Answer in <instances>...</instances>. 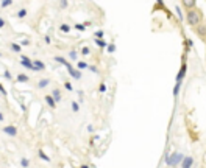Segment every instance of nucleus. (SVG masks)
I'll list each match as a JSON object with an SVG mask.
<instances>
[{"instance_id": "obj_25", "label": "nucleus", "mask_w": 206, "mask_h": 168, "mask_svg": "<svg viewBox=\"0 0 206 168\" xmlns=\"http://www.w3.org/2000/svg\"><path fill=\"white\" fill-rule=\"evenodd\" d=\"M70 106H72V111H73V112H78V111H80V104H78L77 101H72Z\"/></svg>"}, {"instance_id": "obj_27", "label": "nucleus", "mask_w": 206, "mask_h": 168, "mask_svg": "<svg viewBox=\"0 0 206 168\" xmlns=\"http://www.w3.org/2000/svg\"><path fill=\"white\" fill-rule=\"evenodd\" d=\"M106 50H108V53H114V52H116V45H114V44H109V45L106 47Z\"/></svg>"}, {"instance_id": "obj_21", "label": "nucleus", "mask_w": 206, "mask_h": 168, "mask_svg": "<svg viewBox=\"0 0 206 168\" xmlns=\"http://www.w3.org/2000/svg\"><path fill=\"white\" fill-rule=\"evenodd\" d=\"M180 87H181V83H176L175 87H173V97H178V94H180Z\"/></svg>"}, {"instance_id": "obj_32", "label": "nucleus", "mask_w": 206, "mask_h": 168, "mask_svg": "<svg viewBox=\"0 0 206 168\" xmlns=\"http://www.w3.org/2000/svg\"><path fill=\"white\" fill-rule=\"evenodd\" d=\"M5 27H6V19L5 17H0V30L5 28Z\"/></svg>"}, {"instance_id": "obj_11", "label": "nucleus", "mask_w": 206, "mask_h": 168, "mask_svg": "<svg viewBox=\"0 0 206 168\" xmlns=\"http://www.w3.org/2000/svg\"><path fill=\"white\" fill-rule=\"evenodd\" d=\"M33 64H34V67L38 69V72H41V70H45V64L42 61H39V59H34L33 61Z\"/></svg>"}, {"instance_id": "obj_13", "label": "nucleus", "mask_w": 206, "mask_h": 168, "mask_svg": "<svg viewBox=\"0 0 206 168\" xmlns=\"http://www.w3.org/2000/svg\"><path fill=\"white\" fill-rule=\"evenodd\" d=\"M192 162H194V159L192 157H186V159H183V168H190L192 167Z\"/></svg>"}, {"instance_id": "obj_24", "label": "nucleus", "mask_w": 206, "mask_h": 168, "mask_svg": "<svg viewBox=\"0 0 206 168\" xmlns=\"http://www.w3.org/2000/svg\"><path fill=\"white\" fill-rule=\"evenodd\" d=\"M103 36H105V33H103L102 30L95 31V34H94V38H95V39H103Z\"/></svg>"}, {"instance_id": "obj_1", "label": "nucleus", "mask_w": 206, "mask_h": 168, "mask_svg": "<svg viewBox=\"0 0 206 168\" xmlns=\"http://www.w3.org/2000/svg\"><path fill=\"white\" fill-rule=\"evenodd\" d=\"M186 22L190 25V27H197V25H200L203 22V14L200 10H197V8H192V10H187L186 13Z\"/></svg>"}, {"instance_id": "obj_34", "label": "nucleus", "mask_w": 206, "mask_h": 168, "mask_svg": "<svg viewBox=\"0 0 206 168\" xmlns=\"http://www.w3.org/2000/svg\"><path fill=\"white\" fill-rule=\"evenodd\" d=\"M19 44H20V45H24V47H28V45L31 44V42H30L28 39H24V41H20V42H19Z\"/></svg>"}, {"instance_id": "obj_37", "label": "nucleus", "mask_w": 206, "mask_h": 168, "mask_svg": "<svg viewBox=\"0 0 206 168\" xmlns=\"http://www.w3.org/2000/svg\"><path fill=\"white\" fill-rule=\"evenodd\" d=\"M44 42H45V44H50V42H52L50 36H44Z\"/></svg>"}, {"instance_id": "obj_28", "label": "nucleus", "mask_w": 206, "mask_h": 168, "mask_svg": "<svg viewBox=\"0 0 206 168\" xmlns=\"http://www.w3.org/2000/svg\"><path fill=\"white\" fill-rule=\"evenodd\" d=\"M89 53H91V50H89V47H83V48H81V55H83V56H87Z\"/></svg>"}, {"instance_id": "obj_7", "label": "nucleus", "mask_w": 206, "mask_h": 168, "mask_svg": "<svg viewBox=\"0 0 206 168\" xmlns=\"http://www.w3.org/2000/svg\"><path fill=\"white\" fill-rule=\"evenodd\" d=\"M181 3H183V6L186 10H192L195 6V3H197V0H181Z\"/></svg>"}, {"instance_id": "obj_9", "label": "nucleus", "mask_w": 206, "mask_h": 168, "mask_svg": "<svg viewBox=\"0 0 206 168\" xmlns=\"http://www.w3.org/2000/svg\"><path fill=\"white\" fill-rule=\"evenodd\" d=\"M50 95L53 97V100L56 101V103H59V101H61V98H63V97H61V90H59V89H53Z\"/></svg>"}, {"instance_id": "obj_17", "label": "nucleus", "mask_w": 206, "mask_h": 168, "mask_svg": "<svg viewBox=\"0 0 206 168\" xmlns=\"http://www.w3.org/2000/svg\"><path fill=\"white\" fill-rule=\"evenodd\" d=\"M38 156H39V159H42V160H45V162H50V157L47 156V154L42 151V150H39V153H38Z\"/></svg>"}, {"instance_id": "obj_42", "label": "nucleus", "mask_w": 206, "mask_h": 168, "mask_svg": "<svg viewBox=\"0 0 206 168\" xmlns=\"http://www.w3.org/2000/svg\"><path fill=\"white\" fill-rule=\"evenodd\" d=\"M80 168H89V167H87V165H81Z\"/></svg>"}, {"instance_id": "obj_19", "label": "nucleus", "mask_w": 206, "mask_h": 168, "mask_svg": "<svg viewBox=\"0 0 206 168\" xmlns=\"http://www.w3.org/2000/svg\"><path fill=\"white\" fill-rule=\"evenodd\" d=\"M77 69H78V70H84V69H89V66L86 64L84 61H78V64H77Z\"/></svg>"}, {"instance_id": "obj_5", "label": "nucleus", "mask_w": 206, "mask_h": 168, "mask_svg": "<svg viewBox=\"0 0 206 168\" xmlns=\"http://www.w3.org/2000/svg\"><path fill=\"white\" fill-rule=\"evenodd\" d=\"M194 31H195V34H197L198 38H203V39L206 38V25H205L203 22H202L200 25H197V27L194 28Z\"/></svg>"}, {"instance_id": "obj_2", "label": "nucleus", "mask_w": 206, "mask_h": 168, "mask_svg": "<svg viewBox=\"0 0 206 168\" xmlns=\"http://www.w3.org/2000/svg\"><path fill=\"white\" fill-rule=\"evenodd\" d=\"M2 131H3L5 136H10V137H16V136H17V128H16V126H13V125L5 126Z\"/></svg>"}, {"instance_id": "obj_12", "label": "nucleus", "mask_w": 206, "mask_h": 168, "mask_svg": "<svg viewBox=\"0 0 206 168\" xmlns=\"http://www.w3.org/2000/svg\"><path fill=\"white\" fill-rule=\"evenodd\" d=\"M16 80H17L19 83H28V81H30V78H28V75H25V73H17V76H16Z\"/></svg>"}, {"instance_id": "obj_18", "label": "nucleus", "mask_w": 206, "mask_h": 168, "mask_svg": "<svg viewBox=\"0 0 206 168\" xmlns=\"http://www.w3.org/2000/svg\"><path fill=\"white\" fill-rule=\"evenodd\" d=\"M55 61H56V62H59V64H63V66H66V67L69 66V62H67V61L63 58V56H55Z\"/></svg>"}, {"instance_id": "obj_30", "label": "nucleus", "mask_w": 206, "mask_h": 168, "mask_svg": "<svg viewBox=\"0 0 206 168\" xmlns=\"http://www.w3.org/2000/svg\"><path fill=\"white\" fill-rule=\"evenodd\" d=\"M20 165H22L24 168H27V167H28V159L22 157V159H20Z\"/></svg>"}, {"instance_id": "obj_3", "label": "nucleus", "mask_w": 206, "mask_h": 168, "mask_svg": "<svg viewBox=\"0 0 206 168\" xmlns=\"http://www.w3.org/2000/svg\"><path fill=\"white\" fill-rule=\"evenodd\" d=\"M66 69H67L69 75H70L73 80H81V70H78V69H73V67H72L70 64H69V66H67Z\"/></svg>"}, {"instance_id": "obj_29", "label": "nucleus", "mask_w": 206, "mask_h": 168, "mask_svg": "<svg viewBox=\"0 0 206 168\" xmlns=\"http://www.w3.org/2000/svg\"><path fill=\"white\" fill-rule=\"evenodd\" d=\"M64 87L69 90V92H72V90H73V87H72V84H70V81H66L64 83Z\"/></svg>"}, {"instance_id": "obj_39", "label": "nucleus", "mask_w": 206, "mask_h": 168, "mask_svg": "<svg viewBox=\"0 0 206 168\" xmlns=\"http://www.w3.org/2000/svg\"><path fill=\"white\" fill-rule=\"evenodd\" d=\"M87 131H89V132H94V128H92V125H89V126H87Z\"/></svg>"}, {"instance_id": "obj_40", "label": "nucleus", "mask_w": 206, "mask_h": 168, "mask_svg": "<svg viewBox=\"0 0 206 168\" xmlns=\"http://www.w3.org/2000/svg\"><path fill=\"white\" fill-rule=\"evenodd\" d=\"M5 120V115H3V112H0V122H3Z\"/></svg>"}, {"instance_id": "obj_36", "label": "nucleus", "mask_w": 206, "mask_h": 168, "mask_svg": "<svg viewBox=\"0 0 206 168\" xmlns=\"http://www.w3.org/2000/svg\"><path fill=\"white\" fill-rule=\"evenodd\" d=\"M89 70H91V72H94V73H99L97 67H94V66H89Z\"/></svg>"}, {"instance_id": "obj_4", "label": "nucleus", "mask_w": 206, "mask_h": 168, "mask_svg": "<svg viewBox=\"0 0 206 168\" xmlns=\"http://www.w3.org/2000/svg\"><path fill=\"white\" fill-rule=\"evenodd\" d=\"M186 72H187V64L183 61V64L180 67V72H178V75H176V83H183V78L186 76Z\"/></svg>"}, {"instance_id": "obj_26", "label": "nucleus", "mask_w": 206, "mask_h": 168, "mask_svg": "<svg viewBox=\"0 0 206 168\" xmlns=\"http://www.w3.org/2000/svg\"><path fill=\"white\" fill-rule=\"evenodd\" d=\"M67 6H69L67 0H59V8H61V10H66Z\"/></svg>"}, {"instance_id": "obj_35", "label": "nucleus", "mask_w": 206, "mask_h": 168, "mask_svg": "<svg viewBox=\"0 0 206 168\" xmlns=\"http://www.w3.org/2000/svg\"><path fill=\"white\" fill-rule=\"evenodd\" d=\"M99 90H100L102 94H103V92H106V86H105V84L102 83V84H100V87H99Z\"/></svg>"}, {"instance_id": "obj_14", "label": "nucleus", "mask_w": 206, "mask_h": 168, "mask_svg": "<svg viewBox=\"0 0 206 168\" xmlns=\"http://www.w3.org/2000/svg\"><path fill=\"white\" fill-rule=\"evenodd\" d=\"M27 14H28V11H27L25 8H20V10L17 11L16 16H17V19H25V17H27Z\"/></svg>"}, {"instance_id": "obj_10", "label": "nucleus", "mask_w": 206, "mask_h": 168, "mask_svg": "<svg viewBox=\"0 0 206 168\" xmlns=\"http://www.w3.org/2000/svg\"><path fill=\"white\" fill-rule=\"evenodd\" d=\"M50 84V80L49 78H41L39 81H38V89H45L47 86Z\"/></svg>"}, {"instance_id": "obj_38", "label": "nucleus", "mask_w": 206, "mask_h": 168, "mask_svg": "<svg viewBox=\"0 0 206 168\" xmlns=\"http://www.w3.org/2000/svg\"><path fill=\"white\" fill-rule=\"evenodd\" d=\"M0 94H2V95H6V90H5V87L2 86V84H0Z\"/></svg>"}, {"instance_id": "obj_33", "label": "nucleus", "mask_w": 206, "mask_h": 168, "mask_svg": "<svg viewBox=\"0 0 206 168\" xmlns=\"http://www.w3.org/2000/svg\"><path fill=\"white\" fill-rule=\"evenodd\" d=\"M175 11H176V14H178V17H180V20H183V13H181V8H180V6H176Z\"/></svg>"}, {"instance_id": "obj_22", "label": "nucleus", "mask_w": 206, "mask_h": 168, "mask_svg": "<svg viewBox=\"0 0 206 168\" xmlns=\"http://www.w3.org/2000/svg\"><path fill=\"white\" fill-rule=\"evenodd\" d=\"M69 58H70L72 61H77V58H78L77 52H75V50H70V52H69Z\"/></svg>"}, {"instance_id": "obj_15", "label": "nucleus", "mask_w": 206, "mask_h": 168, "mask_svg": "<svg viewBox=\"0 0 206 168\" xmlns=\"http://www.w3.org/2000/svg\"><path fill=\"white\" fill-rule=\"evenodd\" d=\"M11 5H13V0H2V2H0V8L5 10V8H10Z\"/></svg>"}, {"instance_id": "obj_6", "label": "nucleus", "mask_w": 206, "mask_h": 168, "mask_svg": "<svg viewBox=\"0 0 206 168\" xmlns=\"http://www.w3.org/2000/svg\"><path fill=\"white\" fill-rule=\"evenodd\" d=\"M44 100H45V103L49 104V106H50L52 109H55V108H56V101L53 100V97H52L50 94H47V95L44 97Z\"/></svg>"}, {"instance_id": "obj_8", "label": "nucleus", "mask_w": 206, "mask_h": 168, "mask_svg": "<svg viewBox=\"0 0 206 168\" xmlns=\"http://www.w3.org/2000/svg\"><path fill=\"white\" fill-rule=\"evenodd\" d=\"M10 48L14 53H20V52H22V45H20L19 42H10Z\"/></svg>"}, {"instance_id": "obj_23", "label": "nucleus", "mask_w": 206, "mask_h": 168, "mask_svg": "<svg viewBox=\"0 0 206 168\" xmlns=\"http://www.w3.org/2000/svg\"><path fill=\"white\" fill-rule=\"evenodd\" d=\"M3 76H5V78L8 80V81H13V75H11V72H10L8 69H6L5 72H3Z\"/></svg>"}, {"instance_id": "obj_45", "label": "nucleus", "mask_w": 206, "mask_h": 168, "mask_svg": "<svg viewBox=\"0 0 206 168\" xmlns=\"http://www.w3.org/2000/svg\"><path fill=\"white\" fill-rule=\"evenodd\" d=\"M205 41H206V38H205Z\"/></svg>"}, {"instance_id": "obj_16", "label": "nucleus", "mask_w": 206, "mask_h": 168, "mask_svg": "<svg viewBox=\"0 0 206 168\" xmlns=\"http://www.w3.org/2000/svg\"><path fill=\"white\" fill-rule=\"evenodd\" d=\"M94 42H95V44H97L100 48H106V47H108L106 41H103V39H94Z\"/></svg>"}, {"instance_id": "obj_41", "label": "nucleus", "mask_w": 206, "mask_h": 168, "mask_svg": "<svg viewBox=\"0 0 206 168\" xmlns=\"http://www.w3.org/2000/svg\"><path fill=\"white\" fill-rule=\"evenodd\" d=\"M158 3H159V6H164V2H162V0H158Z\"/></svg>"}, {"instance_id": "obj_20", "label": "nucleus", "mask_w": 206, "mask_h": 168, "mask_svg": "<svg viewBox=\"0 0 206 168\" xmlns=\"http://www.w3.org/2000/svg\"><path fill=\"white\" fill-rule=\"evenodd\" d=\"M59 30L63 31V33H69V31H70V25H67V24H63V25L59 27Z\"/></svg>"}, {"instance_id": "obj_44", "label": "nucleus", "mask_w": 206, "mask_h": 168, "mask_svg": "<svg viewBox=\"0 0 206 168\" xmlns=\"http://www.w3.org/2000/svg\"><path fill=\"white\" fill-rule=\"evenodd\" d=\"M0 97H2V94H0Z\"/></svg>"}, {"instance_id": "obj_43", "label": "nucleus", "mask_w": 206, "mask_h": 168, "mask_svg": "<svg viewBox=\"0 0 206 168\" xmlns=\"http://www.w3.org/2000/svg\"><path fill=\"white\" fill-rule=\"evenodd\" d=\"M2 56H3V53H2V52H0V58H2Z\"/></svg>"}, {"instance_id": "obj_31", "label": "nucleus", "mask_w": 206, "mask_h": 168, "mask_svg": "<svg viewBox=\"0 0 206 168\" xmlns=\"http://www.w3.org/2000/svg\"><path fill=\"white\" fill-rule=\"evenodd\" d=\"M75 30H78V31H84V30H86V27H84V25H81V24H77V25H75Z\"/></svg>"}]
</instances>
